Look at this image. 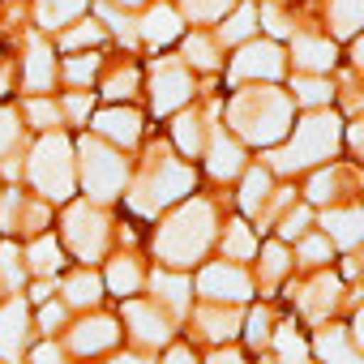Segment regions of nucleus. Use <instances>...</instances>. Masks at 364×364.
Returning a JSON list of instances; mask_svg holds the SVG:
<instances>
[{"label": "nucleus", "mask_w": 364, "mask_h": 364, "mask_svg": "<svg viewBox=\"0 0 364 364\" xmlns=\"http://www.w3.org/2000/svg\"><path fill=\"white\" fill-rule=\"evenodd\" d=\"M210 232H215V210H210V202L198 198V202H189V206H180V210L159 228L154 249H159V257L171 262V266H189V262H198V257L206 253Z\"/></svg>", "instance_id": "1"}, {"label": "nucleus", "mask_w": 364, "mask_h": 364, "mask_svg": "<svg viewBox=\"0 0 364 364\" xmlns=\"http://www.w3.org/2000/svg\"><path fill=\"white\" fill-rule=\"evenodd\" d=\"M232 124L240 129V137H249L257 146H274L291 124V103H287V95H279L270 86L240 90L232 99Z\"/></svg>", "instance_id": "2"}, {"label": "nucleus", "mask_w": 364, "mask_h": 364, "mask_svg": "<svg viewBox=\"0 0 364 364\" xmlns=\"http://www.w3.org/2000/svg\"><path fill=\"white\" fill-rule=\"evenodd\" d=\"M338 129H343V120H338L334 112H313L309 120L296 124V137H291L283 150L270 154L274 167H279V171H300V167H313V163L330 159L334 146H338Z\"/></svg>", "instance_id": "3"}, {"label": "nucleus", "mask_w": 364, "mask_h": 364, "mask_svg": "<svg viewBox=\"0 0 364 364\" xmlns=\"http://www.w3.org/2000/svg\"><path fill=\"white\" fill-rule=\"evenodd\" d=\"M189 189H193V171L159 146V150L150 154V176L141 180V189L133 193V206H137L141 215H154L159 206H167V202H176V198H185Z\"/></svg>", "instance_id": "4"}, {"label": "nucleus", "mask_w": 364, "mask_h": 364, "mask_svg": "<svg viewBox=\"0 0 364 364\" xmlns=\"http://www.w3.org/2000/svg\"><path fill=\"white\" fill-rule=\"evenodd\" d=\"M31 180H35V189L43 198H56V202H65L73 193V159H69V141L65 137H43L35 146Z\"/></svg>", "instance_id": "5"}, {"label": "nucleus", "mask_w": 364, "mask_h": 364, "mask_svg": "<svg viewBox=\"0 0 364 364\" xmlns=\"http://www.w3.org/2000/svg\"><path fill=\"white\" fill-rule=\"evenodd\" d=\"M82 180L95 202H112L124 189V159L103 141H82Z\"/></svg>", "instance_id": "6"}, {"label": "nucleus", "mask_w": 364, "mask_h": 364, "mask_svg": "<svg viewBox=\"0 0 364 364\" xmlns=\"http://www.w3.org/2000/svg\"><path fill=\"white\" fill-rule=\"evenodd\" d=\"M65 232H69V245L82 262H95L103 253V240H107V228H103V215L90 210V206H73L69 219H65Z\"/></svg>", "instance_id": "7"}, {"label": "nucleus", "mask_w": 364, "mask_h": 364, "mask_svg": "<svg viewBox=\"0 0 364 364\" xmlns=\"http://www.w3.org/2000/svg\"><path fill=\"white\" fill-rule=\"evenodd\" d=\"M150 90H154V112L167 116V112H176L180 103H189V95H193V77L180 69V65H159Z\"/></svg>", "instance_id": "8"}, {"label": "nucleus", "mask_w": 364, "mask_h": 364, "mask_svg": "<svg viewBox=\"0 0 364 364\" xmlns=\"http://www.w3.org/2000/svg\"><path fill=\"white\" fill-rule=\"evenodd\" d=\"M283 73V52L274 43H249L240 48V56L232 60V77H279Z\"/></svg>", "instance_id": "9"}, {"label": "nucleus", "mask_w": 364, "mask_h": 364, "mask_svg": "<svg viewBox=\"0 0 364 364\" xmlns=\"http://www.w3.org/2000/svg\"><path fill=\"white\" fill-rule=\"evenodd\" d=\"M198 287H202V296H210V300H245L249 296V279H245V270L240 266H206L202 270V279H198Z\"/></svg>", "instance_id": "10"}, {"label": "nucleus", "mask_w": 364, "mask_h": 364, "mask_svg": "<svg viewBox=\"0 0 364 364\" xmlns=\"http://www.w3.org/2000/svg\"><path fill=\"white\" fill-rule=\"evenodd\" d=\"M116 343H120V330H116V321H107V317L82 321V326L73 330V351H77V355H99V351H107V347H116Z\"/></svg>", "instance_id": "11"}, {"label": "nucleus", "mask_w": 364, "mask_h": 364, "mask_svg": "<svg viewBox=\"0 0 364 364\" xmlns=\"http://www.w3.org/2000/svg\"><path fill=\"white\" fill-rule=\"evenodd\" d=\"M95 129H99L103 137L120 141V146H133V141L141 137V116L129 112V107H107V112L95 120Z\"/></svg>", "instance_id": "12"}, {"label": "nucleus", "mask_w": 364, "mask_h": 364, "mask_svg": "<svg viewBox=\"0 0 364 364\" xmlns=\"http://www.w3.org/2000/svg\"><path fill=\"white\" fill-rule=\"evenodd\" d=\"M240 167H245V150H240V141H232V137L219 129L215 141H210V176L228 180V176H240Z\"/></svg>", "instance_id": "13"}, {"label": "nucleus", "mask_w": 364, "mask_h": 364, "mask_svg": "<svg viewBox=\"0 0 364 364\" xmlns=\"http://www.w3.org/2000/svg\"><path fill=\"white\" fill-rule=\"evenodd\" d=\"M137 31H141L150 43H171V39L180 35V18H176L171 5H150V14L137 22Z\"/></svg>", "instance_id": "14"}, {"label": "nucleus", "mask_w": 364, "mask_h": 364, "mask_svg": "<svg viewBox=\"0 0 364 364\" xmlns=\"http://www.w3.org/2000/svg\"><path fill=\"white\" fill-rule=\"evenodd\" d=\"M22 334H26V309H22V300H14V304L0 309V351H5L9 360L22 347Z\"/></svg>", "instance_id": "15"}, {"label": "nucleus", "mask_w": 364, "mask_h": 364, "mask_svg": "<svg viewBox=\"0 0 364 364\" xmlns=\"http://www.w3.org/2000/svg\"><path fill=\"white\" fill-rule=\"evenodd\" d=\"M326 232H330V240H338L343 249H355L360 236H364V215H360V210H330V215H326Z\"/></svg>", "instance_id": "16"}, {"label": "nucleus", "mask_w": 364, "mask_h": 364, "mask_svg": "<svg viewBox=\"0 0 364 364\" xmlns=\"http://www.w3.org/2000/svg\"><path fill=\"white\" fill-rule=\"evenodd\" d=\"M291 52H296V65L309 69V73H321V69L334 65V43H326V39H309V35H300Z\"/></svg>", "instance_id": "17"}, {"label": "nucleus", "mask_w": 364, "mask_h": 364, "mask_svg": "<svg viewBox=\"0 0 364 364\" xmlns=\"http://www.w3.org/2000/svg\"><path fill=\"white\" fill-rule=\"evenodd\" d=\"M124 317H129V326L137 330V338H141V343H167V334H171V330H167V321H163V317H154V313H150L146 304H137V300L124 309Z\"/></svg>", "instance_id": "18"}, {"label": "nucleus", "mask_w": 364, "mask_h": 364, "mask_svg": "<svg viewBox=\"0 0 364 364\" xmlns=\"http://www.w3.org/2000/svg\"><path fill=\"white\" fill-rule=\"evenodd\" d=\"M317 355H321L326 364H360L355 347L347 343V330H334V326L317 334Z\"/></svg>", "instance_id": "19"}, {"label": "nucleus", "mask_w": 364, "mask_h": 364, "mask_svg": "<svg viewBox=\"0 0 364 364\" xmlns=\"http://www.w3.org/2000/svg\"><path fill=\"white\" fill-rule=\"evenodd\" d=\"M360 18H364V0H330V22L338 39H355Z\"/></svg>", "instance_id": "20"}, {"label": "nucleus", "mask_w": 364, "mask_h": 364, "mask_svg": "<svg viewBox=\"0 0 364 364\" xmlns=\"http://www.w3.org/2000/svg\"><path fill=\"white\" fill-rule=\"evenodd\" d=\"M52 77H56L52 52H48L43 43H31V56H26V86H31V90H43V86H52Z\"/></svg>", "instance_id": "21"}, {"label": "nucleus", "mask_w": 364, "mask_h": 364, "mask_svg": "<svg viewBox=\"0 0 364 364\" xmlns=\"http://www.w3.org/2000/svg\"><path fill=\"white\" fill-rule=\"evenodd\" d=\"M82 9H86V0H39V26L60 31V26H69Z\"/></svg>", "instance_id": "22"}, {"label": "nucleus", "mask_w": 364, "mask_h": 364, "mask_svg": "<svg viewBox=\"0 0 364 364\" xmlns=\"http://www.w3.org/2000/svg\"><path fill=\"white\" fill-rule=\"evenodd\" d=\"M107 283H112V291H116V296H133V291L141 287V270H137V262H133V257H120V262H112V270H107Z\"/></svg>", "instance_id": "23"}, {"label": "nucleus", "mask_w": 364, "mask_h": 364, "mask_svg": "<svg viewBox=\"0 0 364 364\" xmlns=\"http://www.w3.org/2000/svg\"><path fill=\"white\" fill-rule=\"evenodd\" d=\"M334 300H338V283H334V279H317V283L304 291V300H300V304H304V313H309V317H321L326 309H334Z\"/></svg>", "instance_id": "24"}, {"label": "nucleus", "mask_w": 364, "mask_h": 364, "mask_svg": "<svg viewBox=\"0 0 364 364\" xmlns=\"http://www.w3.org/2000/svg\"><path fill=\"white\" fill-rule=\"evenodd\" d=\"M99 291H103V283H99V274H90V270H82V274H73L69 283H65V296H69V304H95L99 300Z\"/></svg>", "instance_id": "25"}, {"label": "nucleus", "mask_w": 364, "mask_h": 364, "mask_svg": "<svg viewBox=\"0 0 364 364\" xmlns=\"http://www.w3.org/2000/svg\"><path fill=\"white\" fill-rule=\"evenodd\" d=\"M176 146L180 150H185L189 159L202 150V116H193V112H185V116H180L176 120Z\"/></svg>", "instance_id": "26"}, {"label": "nucleus", "mask_w": 364, "mask_h": 364, "mask_svg": "<svg viewBox=\"0 0 364 364\" xmlns=\"http://www.w3.org/2000/svg\"><path fill=\"white\" fill-rule=\"evenodd\" d=\"M270 198V176L262 171V167H253L249 176H245V193H240V206L245 210H262V202Z\"/></svg>", "instance_id": "27"}, {"label": "nucleus", "mask_w": 364, "mask_h": 364, "mask_svg": "<svg viewBox=\"0 0 364 364\" xmlns=\"http://www.w3.org/2000/svg\"><path fill=\"white\" fill-rule=\"evenodd\" d=\"M154 291H163V300L176 309V313H185V296H189V283L185 279H176V274H154Z\"/></svg>", "instance_id": "28"}, {"label": "nucleus", "mask_w": 364, "mask_h": 364, "mask_svg": "<svg viewBox=\"0 0 364 364\" xmlns=\"http://www.w3.org/2000/svg\"><path fill=\"white\" fill-rule=\"evenodd\" d=\"M31 270H39V274H52V270H60V245L56 240H35V249H31Z\"/></svg>", "instance_id": "29"}, {"label": "nucleus", "mask_w": 364, "mask_h": 364, "mask_svg": "<svg viewBox=\"0 0 364 364\" xmlns=\"http://www.w3.org/2000/svg\"><path fill=\"white\" fill-rule=\"evenodd\" d=\"M180 9H185L193 22H215L232 9V0H180Z\"/></svg>", "instance_id": "30"}, {"label": "nucleus", "mask_w": 364, "mask_h": 364, "mask_svg": "<svg viewBox=\"0 0 364 364\" xmlns=\"http://www.w3.org/2000/svg\"><path fill=\"white\" fill-rule=\"evenodd\" d=\"M185 60H189V65H198V69H215V65H219L215 43H210V39H202V35H193V39L185 43Z\"/></svg>", "instance_id": "31"}, {"label": "nucleus", "mask_w": 364, "mask_h": 364, "mask_svg": "<svg viewBox=\"0 0 364 364\" xmlns=\"http://www.w3.org/2000/svg\"><path fill=\"white\" fill-rule=\"evenodd\" d=\"M296 99L321 107V103H330V82H321V77H300V82H296Z\"/></svg>", "instance_id": "32"}, {"label": "nucleus", "mask_w": 364, "mask_h": 364, "mask_svg": "<svg viewBox=\"0 0 364 364\" xmlns=\"http://www.w3.org/2000/svg\"><path fill=\"white\" fill-rule=\"evenodd\" d=\"M223 249H228L236 262L253 257V236H249V228H245V223H232V228H228V240H223Z\"/></svg>", "instance_id": "33"}, {"label": "nucleus", "mask_w": 364, "mask_h": 364, "mask_svg": "<svg viewBox=\"0 0 364 364\" xmlns=\"http://www.w3.org/2000/svg\"><path fill=\"white\" fill-rule=\"evenodd\" d=\"M253 26H257V14L245 5V9H236V18H232V22H223V39H228V43H236V39H245Z\"/></svg>", "instance_id": "34"}, {"label": "nucleus", "mask_w": 364, "mask_h": 364, "mask_svg": "<svg viewBox=\"0 0 364 364\" xmlns=\"http://www.w3.org/2000/svg\"><path fill=\"white\" fill-rule=\"evenodd\" d=\"M202 321L210 326V330H206L210 338H232V334L240 330V317H236V313H206Z\"/></svg>", "instance_id": "35"}, {"label": "nucleus", "mask_w": 364, "mask_h": 364, "mask_svg": "<svg viewBox=\"0 0 364 364\" xmlns=\"http://www.w3.org/2000/svg\"><path fill=\"white\" fill-rule=\"evenodd\" d=\"M95 69H99V60H95V56H82V60H69V65H65V77L77 82V86H86V82L95 77Z\"/></svg>", "instance_id": "36"}, {"label": "nucleus", "mask_w": 364, "mask_h": 364, "mask_svg": "<svg viewBox=\"0 0 364 364\" xmlns=\"http://www.w3.org/2000/svg\"><path fill=\"white\" fill-rule=\"evenodd\" d=\"M99 39H103V31H99L95 22H86V26H77V31H69V35H65L60 43H65V48H86V43H99Z\"/></svg>", "instance_id": "37"}, {"label": "nucleus", "mask_w": 364, "mask_h": 364, "mask_svg": "<svg viewBox=\"0 0 364 364\" xmlns=\"http://www.w3.org/2000/svg\"><path fill=\"white\" fill-rule=\"evenodd\" d=\"M133 86H137V73H133V69H124V73H116V77L107 82V95H112V99H129V95H133Z\"/></svg>", "instance_id": "38"}, {"label": "nucleus", "mask_w": 364, "mask_h": 364, "mask_svg": "<svg viewBox=\"0 0 364 364\" xmlns=\"http://www.w3.org/2000/svg\"><path fill=\"white\" fill-rule=\"evenodd\" d=\"M14 141H18V120H14V112L0 107V154L14 150Z\"/></svg>", "instance_id": "39"}, {"label": "nucleus", "mask_w": 364, "mask_h": 364, "mask_svg": "<svg viewBox=\"0 0 364 364\" xmlns=\"http://www.w3.org/2000/svg\"><path fill=\"white\" fill-rule=\"evenodd\" d=\"M26 112H31V120H35L39 129H48V124H56V120H60V112H56L52 103H39V99H35V103H26Z\"/></svg>", "instance_id": "40"}, {"label": "nucleus", "mask_w": 364, "mask_h": 364, "mask_svg": "<svg viewBox=\"0 0 364 364\" xmlns=\"http://www.w3.org/2000/svg\"><path fill=\"white\" fill-rule=\"evenodd\" d=\"M0 274H5V283H9V287H18V279H22V274H18V253H14L9 245L0 249Z\"/></svg>", "instance_id": "41"}, {"label": "nucleus", "mask_w": 364, "mask_h": 364, "mask_svg": "<svg viewBox=\"0 0 364 364\" xmlns=\"http://www.w3.org/2000/svg\"><path fill=\"white\" fill-rule=\"evenodd\" d=\"M304 228H309V210H291V215L283 219V228H279V232H283V236L291 240V236H300Z\"/></svg>", "instance_id": "42"}, {"label": "nucleus", "mask_w": 364, "mask_h": 364, "mask_svg": "<svg viewBox=\"0 0 364 364\" xmlns=\"http://www.w3.org/2000/svg\"><path fill=\"white\" fill-rule=\"evenodd\" d=\"M283 266H287L283 245H270V249H266V274H270V279H279V274H283Z\"/></svg>", "instance_id": "43"}, {"label": "nucleus", "mask_w": 364, "mask_h": 364, "mask_svg": "<svg viewBox=\"0 0 364 364\" xmlns=\"http://www.w3.org/2000/svg\"><path fill=\"white\" fill-rule=\"evenodd\" d=\"M262 22H266V26H270L274 35H287V31H291V26H287V18H283V14H279L274 5H266V9H262Z\"/></svg>", "instance_id": "44"}, {"label": "nucleus", "mask_w": 364, "mask_h": 364, "mask_svg": "<svg viewBox=\"0 0 364 364\" xmlns=\"http://www.w3.org/2000/svg\"><path fill=\"white\" fill-rule=\"evenodd\" d=\"M300 257H304V262H326V257H330V245H326V240H304Z\"/></svg>", "instance_id": "45"}, {"label": "nucleus", "mask_w": 364, "mask_h": 364, "mask_svg": "<svg viewBox=\"0 0 364 364\" xmlns=\"http://www.w3.org/2000/svg\"><path fill=\"white\" fill-rule=\"evenodd\" d=\"M309 198H313V202L334 198V176H317V180H313V189H309Z\"/></svg>", "instance_id": "46"}, {"label": "nucleus", "mask_w": 364, "mask_h": 364, "mask_svg": "<svg viewBox=\"0 0 364 364\" xmlns=\"http://www.w3.org/2000/svg\"><path fill=\"white\" fill-rule=\"evenodd\" d=\"M65 107H69V116H73V120H86V116H90V95H69V103H65Z\"/></svg>", "instance_id": "47"}, {"label": "nucleus", "mask_w": 364, "mask_h": 364, "mask_svg": "<svg viewBox=\"0 0 364 364\" xmlns=\"http://www.w3.org/2000/svg\"><path fill=\"white\" fill-rule=\"evenodd\" d=\"M249 326H253V330H249V338H253V343H257V347H262V343H266V334H270V330H266V326H270V317H266V313H262V309H257V313H253V321H249Z\"/></svg>", "instance_id": "48"}, {"label": "nucleus", "mask_w": 364, "mask_h": 364, "mask_svg": "<svg viewBox=\"0 0 364 364\" xmlns=\"http://www.w3.org/2000/svg\"><path fill=\"white\" fill-rule=\"evenodd\" d=\"M35 364H60V351L56 347H39L35 351Z\"/></svg>", "instance_id": "49"}, {"label": "nucleus", "mask_w": 364, "mask_h": 364, "mask_svg": "<svg viewBox=\"0 0 364 364\" xmlns=\"http://www.w3.org/2000/svg\"><path fill=\"white\" fill-rule=\"evenodd\" d=\"M167 364H193V351H189V347H176V351L167 355Z\"/></svg>", "instance_id": "50"}, {"label": "nucleus", "mask_w": 364, "mask_h": 364, "mask_svg": "<svg viewBox=\"0 0 364 364\" xmlns=\"http://www.w3.org/2000/svg\"><path fill=\"white\" fill-rule=\"evenodd\" d=\"M60 317H65L60 309H43V330H56V326H60Z\"/></svg>", "instance_id": "51"}, {"label": "nucleus", "mask_w": 364, "mask_h": 364, "mask_svg": "<svg viewBox=\"0 0 364 364\" xmlns=\"http://www.w3.org/2000/svg\"><path fill=\"white\" fill-rule=\"evenodd\" d=\"M210 364H245V360H240V355H215Z\"/></svg>", "instance_id": "52"}, {"label": "nucleus", "mask_w": 364, "mask_h": 364, "mask_svg": "<svg viewBox=\"0 0 364 364\" xmlns=\"http://www.w3.org/2000/svg\"><path fill=\"white\" fill-rule=\"evenodd\" d=\"M116 364H146V360H116Z\"/></svg>", "instance_id": "53"}, {"label": "nucleus", "mask_w": 364, "mask_h": 364, "mask_svg": "<svg viewBox=\"0 0 364 364\" xmlns=\"http://www.w3.org/2000/svg\"><path fill=\"white\" fill-rule=\"evenodd\" d=\"M120 5H137V0H120Z\"/></svg>", "instance_id": "54"}]
</instances>
